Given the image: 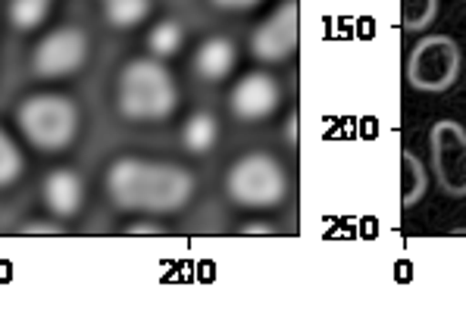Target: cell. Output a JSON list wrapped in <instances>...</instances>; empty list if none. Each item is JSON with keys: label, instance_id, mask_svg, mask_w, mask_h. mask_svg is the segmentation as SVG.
<instances>
[{"label": "cell", "instance_id": "1", "mask_svg": "<svg viewBox=\"0 0 466 309\" xmlns=\"http://www.w3.org/2000/svg\"><path fill=\"white\" fill-rule=\"evenodd\" d=\"M106 194L119 210L147 215L178 213L195 194V175L176 163H147L138 156H119L106 169Z\"/></svg>", "mask_w": 466, "mask_h": 309}, {"label": "cell", "instance_id": "2", "mask_svg": "<svg viewBox=\"0 0 466 309\" xmlns=\"http://www.w3.org/2000/svg\"><path fill=\"white\" fill-rule=\"evenodd\" d=\"M116 106L132 122H160L169 119L178 106V88L169 69L160 60H132L119 72Z\"/></svg>", "mask_w": 466, "mask_h": 309}, {"label": "cell", "instance_id": "3", "mask_svg": "<svg viewBox=\"0 0 466 309\" xmlns=\"http://www.w3.org/2000/svg\"><path fill=\"white\" fill-rule=\"evenodd\" d=\"M226 194L248 210H276L289 197V172L267 150H250L228 166Z\"/></svg>", "mask_w": 466, "mask_h": 309}, {"label": "cell", "instance_id": "4", "mask_svg": "<svg viewBox=\"0 0 466 309\" xmlns=\"http://www.w3.org/2000/svg\"><path fill=\"white\" fill-rule=\"evenodd\" d=\"M16 122L32 147L56 154L66 150L78 135V106L63 95H32L19 104Z\"/></svg>", "mask_w": 466, "mask_h": 309}, {"label": "cell", "instance_id": "5", "mask_svg": "<svg viewBox=\"0 0 466 309\" xmlns=\"http://www.w3.org/2000/svg\"><path fill=\"white\" fill-rule=\"evenodd\" d=\"M463 69V54L454 38L448 35H426L417 41L407 56V82L426 95H441L454 88Z\"/></svg>", "mask_w": 466, "mask_h": 309}, {"label": "cell", "instance_id": "6", "mask_svg": "<svg viewBox=\"0 0 466 309\" xmlns=\"http://www.w3.org/2000/svg\"><path fill=\"white\" fill-rule=\"evenodd\" d=\"M429 150L441 191L466 197V128L454 119H439L429 132Z\"/></svg>", "mask_w": 466, "mask_h": 309}, {"label": "cell", "instance_id": "7", "mask_svg": "<svg viewBox=\"0 0 466 309\" xmlns=\"http://www.w3.org/2000/svg\"><path fill=\"white\" fill-rule=\"evenodd\" d=\"M88 60V35L76 25H63L41 38L32 54V72L38 78L73 75Z\"/></svg>", "mask_w": 466, "mask_h": 309}, {"label": "cell", "instance_id": "8", "mask_svg": "<svg viewBox=\"0 0 466 309\" xmlns=\"http://www.w3.org/2000/svg\"><path fill=\"white\" fill-rule=\"evenodd\" d=\"M298 50V4L285 0L279 10H272L257 32L250 35V54L267 66L285 63Z\"/></svg>", "mask_w": 466, "mask_h": 309}, {"label": "cell", "instance_id": "9", "mask_svg": "<svg viewBox=\"0 0 466 309\" xmlns=\"http://www.w3.org/2000/svg\"><path fill=\"white\" fill-rule=\"evenodd\" d=\"M279 104H282V85L269 72H248L235 82L232 95H228V106L241 122L269 119L279 110Z\"/></svg>", "mask_w": 466, "mask_h": 309}, {"label": "cell", "instance_id": "10", "mask_svg": "<svg viewBox=\"0 0 466 309\" xmlns=\"http://www.w3.org/2000/svg\"><path fill=\"white\" fill-rule=\"evenodd\" d=\"M85 188L82 178L73 169H54L45 178V204L56 219H73L82 210Z\"/></svg>", "mask_w": 466, "mask_h": 309}, {"label": "cell", "instance_id": "11", "mask_svg": "<svg viewBox=\"0 0 466 309\" xmlns=\"http://www.w3.org/2000/svg\"><path fill=\"white\" fill-rule=\"evenodd\" d=\"M235 63H238V50L228 38H207L195 54V72L207 82H222V78L232 75Z\"/></svg>", "mask_w": 466, "mask_h": 309}, {"label": "cell", "instance_id": "12", "mask_svg": "<svg viewBox=\"0 0 466 309\" xmlns=\"http://www.w3.org/2000/svg\"><path fill=\"white\" fill-rule=\"evenodd\" d=\"M429 191V172H426V163L420 160L413 150H404L400 156V200L404 206H417Z\"/></svg>", "mask_w": 466, "mask_h": 309}, {"label": "cell", "instance_id": "13", "mask_svg": "<svg viewBox=\"0 0 466 309\" xmlns=\"http://www.w3.org/2000/svg\"><path fill=\"white\" fill-rule=\"evenodd\" d=\"M219 141V122L210 113H195L182 128V144L191 150V154H207L213 150Z\"/></svg>", "mask_w": 466, "mask_h": 309}, {"label": "cell", "instance_id": "14", "mask_svg": "<svg viewBox=\"0 0 466 309\" xmlns=\"http://www.w3.org/2000/svg\"><path fill=\"white\" fill-rule=\"evenodd\" d=\"M154 0H104V16L116 28H132L145 23Z\"/></svg>", "mask_w": 466, "mask_h": 309}, {"label": "cell", "instance_id": "15", "mask_svg": "<svg viewBox=\"0 0 466 309\" xmlns=\"http://www.w3.org/2000/svg\"><path fill=\"white\" fill-rule=\"evenodd\" d=\"M50 13V0H10V25L19 28V32H32L47 19Z\"/></svg>", "mask_w": 466, "mask_h": 309}, {"label": "cell", "instance_id": "16", "mask_svg": "<svg viewBox=\"0 0 466 309\" xmlns=\"http://www.w3.org/2000/svg\"><path fill=\"white\" fill-rule=\"evenodd\" d=\"M182 41H185V32L176 19H163V23H157L147 35V47L154 50L157 56H172L182 47Z\"/></svg>", "mask_w": 466, "mask_h": 309}, {"label": "cell", "instance_id": "17", "mask_svg": "<svg viewBox=\"0 0 466 309\" xmlns=\"http://www.w3.org/2000/svg\"><path fill=\"white\" fill-rule=\"evenodd\" d=\"M23 169H25V160H23V154H19L16 141L0 128V188L16 184V178L23 175Z\"/></svg>", "mask_w": 466, "mask_h": 309}, {"label": "cell", "instance_id": "18", "mask_svg": "<svg viewBox=\"0 0 466 309\" xmlns=\"http://www.w3.org/2000/svg\"><path fill=\"white\" fill-rule=\"evenodd\" d=\"M439 16V0H404V28L407 32H426Z\"/></svg>", "mask_w": 466, "mask_h": 309}, {"label": "cell", "instance_id": "19", "mask_svg": "<svg viewBox=\"0 0 466 309\" xmlns=\"http://www.w3.org/2000/svg\"><path fill=\"white\" fill-rule=\"evenodd\" d=\"M25 234H60V225L56 222H28L23 225Z\"/></svg>", "mask_w": 466, "mask_h": 309}, {"label": "cell", "instance_id": "20", "mask_svg": "<svg viewBox=\"0 0 466 309\" xmlns=\"http://www.w3.org/2000/svg\"><path fill=\"white\" fill-rule=\"evenodd\" d=\"M219 10H250V6L263 4V0H213Z\"/></svg>", "mask_w": 466, "mask_h": 309}, {"label": "cell", "instance_id": "21", "mask_svg": "<svg viewBox=\"0 0 466 309\" xmlns=\"http://www.w3.org/2000/svg\"><path fill=\"white\" fill-rule=\"evenodd\" d=\"M128 234H160V225L157 222H132V225H126Z\"/></svg>", "mask_w": 466, "mask_h": 309}, {"label": "cell", "instance_id": "22", "mask_svg": "<svg viewBox=\"0 0 466 309\" xmlns=\"http://www.w3.org/2000/svg\"><path fill=\"white\" fill-rule=\"evenodd\" d=\"M276 228L269 225V222H248V225H241V234H272Z\"/></svg>", "mask_w": 466, "mask_h": 309}, {"label": "cell", "instance_id": "23", "mask_svg": "<svg viewBox=\"0 0 466 309\" xmlns=\"http://www.w3.org/2000/svg\"><path fill=\"white\" fill-rule=\"evenodd\" d=\"M285 138H289V144H295V116H289V122H285Z\"/></svg>", "mask_w": 466, "mask_h": 309}, {"label": "cell", "instance_id": "24", "mask_svg": "<svg viewBox=\"0 0 466 309\" xmlns=\"http://www.w3.org/2000/svg\"><path fill=\"white\" fill-rule=\"evenodd\" d=\"M463 4H466V0H463Z\"/></svg>", "mask_w": 466, "mask_h": 309}]
</instances>
